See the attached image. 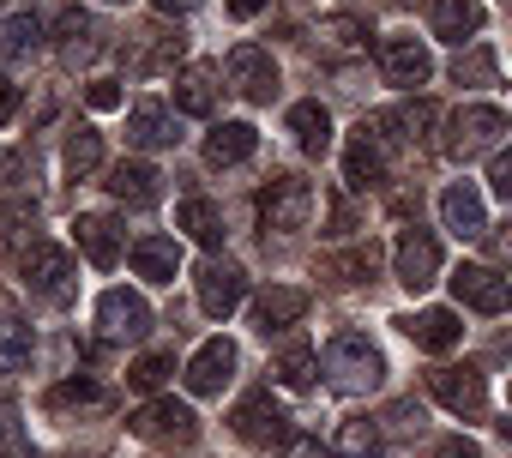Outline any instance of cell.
I'll list each match as a JSON object with an SVG mask.
<instances>
[{"mask_svg": "<svg viewBox=\"0 0 512 458\" xmlns=\"http://www.w3.org/2000/svg\"><path fill=\"white\" fill-rule=\"evenodd\" d=\"M428 73H434L428 43H416V37H386V43H380V79H386V85L416 91V85H428Z\"/></svg>", "mask_w": 512, "mask_h": 458, "instance_id": "7", "label": "cell"}, {"mask_svg": "<svg viewBox=\"0 0 512 458\" xmlns=\"http://www.w3.org/2000/svg\"><path fill=\"white\" fill-rule=\"evenodd\" d=\"M127 139L145 145V151H163V145H175L181 133H175V115H169L163 103H139V109L127 115Z\"/></svg>", "mask_w": 512, "mask_h": 458, "instance_id": "23", "label": "cell"}, {"mask_svg": "<svg viewBox=\"0 0 512 458\" xmlns=\"http://www.w3.org/2000/svg\"><path fill=\"white\" fill-rule=\"evenodd\" d=\"M37 248V205H0V254H31Z\"/></svg>", "mask_w": 512, "mask_h": 458, "instance_id": "24", "label": "cell"}, {"mask_svg": "<svg viewBox=\"0 0 512 458\" xmlns=\"http://www.w3.org/2000/svg\"><path fill=\"white\" fill-rule=\"evenodd\" d=\"M398 326H404V338H410L416 350H434V356H440V350H452V344L464 338V326H458V314H452V308H422V314H404Z\"/></svg>", "mask_w": 512, "mask_h": 458, "instance_id": "16", "label": "cell"}, {"mask_svg": "<svg viewBox=\"0 0 512 458\" xmlns=\"http://www.w3.org/2000/svg\"><path fill=\"white\" fill-rule=\"evenodd\" d=\"M488 248H494V260H506V266H512V223L488 229Z\"/></svg>", "mask_w": 512, "mask_h": 458, "instance_id": "47", "label": "cell"}, {"mask_svg": "<svg viewBox=\"0 0 512 458\" xmlns=\"http://www.w3.org/2000/svg\"><path fill=\"white\" fill-rule=\"evenodd\" d=\"M428 458H482V446H470V440L458 434V440H440V446H434Z\"/></svg>", "mask_w": 512, "mask_h": 458, "instance_id": "46", "label": "cell"}, {"mask_svg": "<svg viewBox=\"0 0 512 458\" xmlns=\"http://www.w3.org/2000/svg\"><path fill=\"white\" fill-rule=\"evenodd\" d=\"M374 272H380V248L374 242H362L350 254H332L320 266V278H332V284H374Z\"/></svg>", "mask_w": 512, "mask_h": 458, "instance_id": "28", "label": "cell"}, {"mask_svg": "<svg viewBox=\"0 0 512 458\" xmlns=\"http://www.w3.org/2000/svg\"><path fill=\"white\" fill-rule=\"evenodd\" d=\"M241 296H247V272L235 260H205L199 266V308L211 320H229L241 308Z\"/></svg>", "mask_w": 512, "mask_h": 458, "instance_id": "8", "label": "cell"}, {"mask_svg": "<svg viewBox=\"0 0 512 458\" xmlns=\"http://www.w3.org/2000/svg\"><path fill=\"white\" fill-rule=\"evenodd\" d=\"M506 133H512L506 109H494V103H464V109L446 121V157L470 163V157H482L488 145H500Z\"/></svg>", "mask_w": 512, "mask_h": 458, "instance_id": "2", "label": "cell"}, {"mask_svg": "<svg viewBox=\"0 0 512 458\" xmlns=\"http://www.w3.org/2000/svg\"><path fill=\"white\" fill-rule=\"evenodd\" d=\"M338 446H344L350 458H380V428H374V422H344Z\"/></svg>", "mask_w": 512, "mask_h": 458, "instance_id": "40", "label": "cell"}, {"mask_svg": "<svg viewBox=\"0 0 512 458\" xmlns=\"http://www.w3.org/2000/svg\"><path fill=\"white\" fill-rule=\"evenodd\" d=\"M410 7H416V0H410Z\"/></svg>", "mask_w": 512, "mask_h": 458, "instance_id": "55", "label": "cell"}, {"mask_svg": "<svg viewBox=\"0 0 512 458\" xmlns=\"http://www.w3.org/2000/svg\"><path fill=\"white\" fill-rule=\"evenodd\" d=\"M392 266H398V284L404 290H428L440 278V242L428 229H404L398 248H392Z\"/></svg>", "mask_w": 512, "mask_h": 458, "instance_id": "10", "label": "cell"}, {"mask_svg": "<svg viewBox=\"0 0 512 458\" xmlns=\"http://www.w3.org/2000/svg\"><path fill=\"white\" fill-rule=\"evenodd\" d=\"M157 13H193V0H151Z\"/></svg>", "mask_w": 512, "mask_h": 458, "instance_id": "51", "label": "cell"}, {"mask_svg": "<svg viewBox=\"0 0 512 458\" xmlns=\"http://www.w3.org/2000/svg\"><path fill=\"white\" fill-rule=\"evenodd\" d=\"M109 193H115L121 205L145 211V205L163 199V175H157L151 163H115V169H109Z\"/></svg>", "mask_w": 512, "mask_h": 458, "instance_id": "18", "label": "cell"}, {"mask_svg": "<svg viewBox=\"0 0 512 458\" xmlns=\"http://www.w3.org/2000/svg\"><path fill=\"white\" fill-rule=\"evenodd\" d=\"M73 242H79V254H85L91 266H103V272L121 260V229H115V217H97V211L79 217V223H73Z\"/></svg>", "mask_w": 512, "mask_h": 458, "instance_id": "20", "label": "cell"}, {"mask_svg": "<svg viewBox=\"0 0 512 458\" xmlns=\"http://www.w3.org/2000/svg\"><path fill=\"white\" fill-rule=\"evenodd\" d=\"M175 223L187 229V236H193L199 248H217V242H223V211H217L211 199H181Z\"/></svg>", "mask_w": 512, "mask_h": 458, "instance_id": "29", "label": "cell"}, {"mask_svg": "<svg viewBox=\"0 0 512 458\" xmlns=\"http://www.w3.org/2000/svg\"><path fill=\"white\" fill-rule=\"evenodd\" d=\"M19 272H25V290H31V296H43V302H55V308L73 302V254H67V248L37 242L31 254H19Z\"/></svg>", "mask_w": 512, "mask_h": 458, "instance_id": "3", "label": "cell"}, {"mask_svg": "<svg viewBox=\"0 0 512 458\" xmlns=\"http://www.w3.org/2000/svg\"><path fill=\"white\" fill-rule=\"evenodd\" d=\"M0 458H37L31 440H25V428L13 422V404H0Z\"/></svg>", "mask_w": 512, "mask_h": 458, "instance_id": "41", "label": "cell"}, {"mask_svg": "<svg viewBox=\"0 0 512 458\" xmlns=\"http://www.w3.org/2000/svg\"><path fill=\"white\" fill-rule=\"evenodd\" d=\"M440 217H446V229H452L458 242L488 236V205H482V193H476L470 181H452V187L440 193Z\"/></svg>", "mask_w": 512, "mask_h": 458, "instance_id": "14", "label": "cell"}, {"mask_svg": "<svg viewBox=\"0 0 512 458\" xmlns=\"http://www.w3.org/2000/svg\"><path fill=\"white\" fill-rule=\"evenodd\" d=\"M169 374H175V356H169V350H157V356H139V362L127 368V386H133V392H157Z\"/></svg>", "mask_w": 512, "mask_h": 458, "instance_id": "37", "label": "cell"}, {"mask_svg": "<svg viewBox=\"0 0 512 458\" xmlns=\"http://www.w3.org/2000/svg\"><path fill=\"white\" fill-rule=\"evenodd\" d=\"M43 43V25H37V13H19V19H7L0 25V61H19V55H31Z\"/></svg>", "mask_w": 512, "mask_h": 458, "instance_id": "32", "label": "cell"}, {"mask_svg": "<svg viewBox=\"0 0 512 458\" xmlns=\"http://www.w3.org/2000/svg\"><path fill=\"white\" fill-rule=\"evenodd\" d=\"M103 7H121V0H103Z\"/></svg>", "mask_w": 512, "mask_h": 458, "instance_id": "53", "label": "cell"}, {"mask_svg": "<svg viewBox=\"0 0 512 458\" xmlns=\"http://www.w3.org/2000/svg\"><path fill=\"white\" fill-rule=\"evenodd\" d=\"M175 109L181 115H211L217 109V67H187L175 79Z\"/></svg>", "mask_w": 512, "mask_h": 458, "instance_id": "26", "label": "cell"}, {"mask_svg": "<svg viewBox=\"0 0 512 458\" xmlns=\"http://www.w3.org/2000/svg\"><path fill=\"white\" fill-rule=\"evenodd\" d=\"M25 362H31V326L0 320V374H13V368H25Z\"/></svg>", "mask_w": 512, "mask_h": 458, "instance_id": "35", "label": "cell"}, {"mask_svg": "<svg viewBox=\"0 0 512 458\" xmlns=\"http://www.w3.org/2000/svg\"><path fill=\"white\" fill-rule=\"evenodd\" d=\"M229 374H235V344H229V338H211V344H199L193 362H187V392L211 398V392L229 386Z\"/></svg>", "mask_w": 512, "mask_h": 458, "instance_id": "15", "label": "cell"}, {"mask_svg": "<svg viewBox=\"0 0 512 458\" xmlns=\"http://www.w3.org/2000/svg\"><path fill=\"white\" fill-rule=\"evenodd\" d=\"M428 392H434L452 416H470V422L488 410V380H482L476 368H434V374H428Z\"/></svg>", "mask_w": 512, "mask_h": 458, "instance_id": "9", "label": "cell"}, {"mask_svg": "<svg viewBox=\"0 0 512 458\" xmlns=\"http://www.w3.org/2000/svg\"><path fill=\"white\" fill-rule=\"evenodd\" d=\"M31 169H37V157H31V151H13L7 163H0V193H19Z\"/></svg>", "mask_w": 512, "mask_h": 458, "instance_id": "42", "label": "cell"}, {"mask_svg": "<svg viewBox=\"0 0 512 458\" xmlns=\"http://www.w3.org/2000/svg\"><path fill=\"white\" fill-rule=\"evenodd\" d=\"M49 410H109V386H97V380H61L49 392Z\"/></svg>", "mask_w": 512, "mask_h": 458, "instance_id": "31", "label": "cell"}, {"mask_svg": "<svg viewBox=\"0 0 512 458\" xmlns=\"http://www.w3.org/2000/svg\"><path fill=\"white\" fill-rule=\"evenodd\" d=\"M13 109H19V91H13L7 79H0V127H7V121H13Z\"/></svg>", "mask_w": 512, "mask_h": 458, "instance_id": "48", "label": "cell"}, {"mask_svg": "<svg viewBox=\"0 0 512 458\" xmlns=\"http://www.w3.org/2000/svg\"><path fill=\"white\" fill-rule=\"evenodd\" d=\"M482 0H440L434 7V37H446V43H464V37H476L482 31Z\"/></svg>", "mask_w": 512, "mask_h": 458, "instance_id": "25", "label": "cell"}, {"mask_svg": "<svg viewBox=\"0 0 512 458\" xmlns=\"http://www.w3.org/2000/svg\"><path fill=\"white\" fill-rule=\"evenodd\" d=\"M85 103H91L97 115H109V109H121V85H115V79H91V85H85Z\"/></svg>", "mask_w": 512, "mask_h": 458, "instance_id": "43", "label": "cell"}, {"mask_svg": "<svg viewBox=\"0 0 512 458\" xmlns=\"http://www.w3.org/2000/svg\"><path fill=\"white\" fill-rule=\"evenodd\" d=\"M314 368H320V362H314V350H308V344H290V350L278 356V380H284V386H308V380H314Z\"/></svg>", "mask_w": 512, "mask_h": 458, "instance_id": "39", "label": "cell"}, {"mask_svg": "<svg viewBox=\"0 0 512 458\" xmlns=\"http://www.w3.org/2000/svg\"><path fill=\"white\" fill-rule=\"evenodd\" d=\"M229 422H235V434H241V440H253V446H290V440H296V422H290V410H284V404H272V392L241 398Z\"/></svg>", "mask_w": 512, "mask_h": 458, "instance_id": "5", "label": "cell"}, {"mask_svg": "<svg viewBox=\"0 0 512 458\" xmlns=\"http://www.w3.org/2000/svg\"><path fill=\"white\" fill-rule=\"evenodd\" d=\"M302 458H338V452H326V446H302Z\"/></svg>", "mask_w": 512, "mask_h": 458, "instance_id": "52", "label": "cell"}, {"mask_svg": "<svg viewBox=\"0 0 512 458\" xmlns=\"http://www.w3.org/2000/svg\"><path fill=\"white\" fill-rule=\"evenodd\" d=\"M229 85L247 103H272L278 97V61L260 43H241V49H229Z\"/></svg>", "mask_w": 512, "mask_h": 458, "instance_id": "6", "label": "cell"}, {"mask_svg": "<svg viewBox=\"0 0 512 458\" xmlns=\"http://www.w3.org/2000/svg\"><path fill=\"white\" fill-rule=\"evenodd\" d=\"M127 428H133L139 440H193V434H199V416H193L187 404H175V398H157V404H145L139 416H127Z\"/></svg>", "mask_w": 512, "mask_h": 458, "instance_id": "13", "label": "cell"}, {"mask_svg": "<svg viewBox=\"0 0 512 458\" xmlns=\"http://www.w3.org/2000/svg\"><path fill=\"white\" fill-rule=\"evenodd\" d=\"M260 7H266V0H229V13H235V19H253Z\"/></svg>", "mask_w": 512, "mask_h": 458, "instance_id": "50", "label": "cell"}, {"mask_svg": "<svg viewBox=\"0 0 512 458\" xmlns=\"http://www.w3.org/2000/svg\"><path fill=\"white\" fill-rule=\"evenodd\" d=\"M308 211H314V187H308L302 175H272V181L260 187V223H266V229H278V236L302 229V223H308Z\"/></svg>", "mask_w": 512, "mask_h": 458, "instance_id": "4", "label": "cell"}, {"mask_svg": "<svg viewBox=\"0 0 512 458\" xmlns=\"http://www.w3.org/2000/svg\"><path fill=\"white\" fill-rule=\"evenodd\" d=\"M97 326H103V338L133 344V338L151 332V308H145V296H133V290H103V302H97Z\"/></svg>", "mask_w": 512, "mask_h": 458, "instance_id": "11", "label": "cell"}, {"mask_svg": "<svg viewBox=\"0 0 512 458\" xmlns=\"http://www.w3.org/2000/svg\"><path fill=\"white\" fill-rule=\"evenodd\" d=\"M326 31H332V37H338V43H356V37H362V25H356V19H332V25H326Z\"/></svg>", "mask_w": 512, "mask_h": 458, "instance_id": "49", "label": "cell"}, {"mask_svg": "<svg viewBox=\"0 0 512 458\" xmlns=\"http://www.w3.org/2000/svg\"><path fill=\"white\" fill-rule=\"evenodd\" d=\"M253 145H260V133H253L247 121H223V127H211V139H205V163H217V169L247 163Z\"/></svg>", "mask_w": 512, "mask_h": 458, "instance_id": "22", "label": "cell"}, {"mask_svg": "<svg viewBox=\"0 0 512 458\" xmlns=\"http://www.w3.org/2000/svg\"><path fill=\"white\" fill-rule=\"evenodd\" d=\"M103 163V139H97V127H73L67 133V169L73 175H91Z\"/></svg>", "mask_w": 512, "mask_h": 458, "instance_id": "34", "label": "cell"}, {"mask_svg": "<svg viewBox=\"0 0 512 458\" xmlns=\"http://www.w3.org/2000/svg\"><path fill=\"white\" fill-rule=\"evenodd\" d=\"M97 37H103V31H97L91 19H79V13H67V19H61V55H67V61H91V55L103 49Z\"/></svg>", "mask_w": 512, "mask_h": 458, "instance_id": "33", "label": "cell"}, {"mask_svg": "<svg viewBox=\"0 0 512 458\" xmlns=\"http://www.w3.org/2000/svg\"><path fill=\"white\" fill-rule=\"evenodd\" d=\"M290 133H296V145H302L308 157H326V151H332V115H326L320 103H296V109H290Z\"/></svg>", "mask_w": 512, "mask_h": 458, "instance_id": "27", "label": "cell"}, {"mask_svg": "<svg viewBox=\"0 0 512 458\" xmlns=\"http://www.w3.org/2000/svg\"><path fill=\"white\" fill-rule=\"evenodd\" d=\"M380 374H386V362H380V350H374L362 332H338V338L326 344V380H332L338 392H374Z\"/></svg>", "mask_w": 512, "mask_h": 458, "instance_id": "1", "label": "cell"}, {"mask_svg": "<svg viewBox=\"0 0 512 458\" xmlns=\"http://www.w3.org/2000/svg\"><path fill=\"white\" fill-rule=\"evenodd\" d=\"M452 79H458V85H494V79H500L494 49H470V55H458V61H452Z\"/></svg>", "mask_w": 512, "mask_h": 458, "instance_id": "36", "label": "cell"}, {"mask_svg": "<svg viewBox=\"0 0 512 458\" xmlns=\"http://www.w3.org/2000/svg\"><path fill=\"white\" fill-rule=\"evenodd\" d=\"M344 181L350 187H380L386 181V151H380V133L362 121L356 127V139H350V151H344Z\"/></svg>", "mask_w": 512, "mask_h": 458, "instance_id": "17", "label": "cell"}, {"mask_svg": "<svg viewBox=\"0 0 512 458\" xmlns=\"http://www.w3.org/2000/svg\"><path fill=\"white\" fill-rule=\"evenodd\" d=\"M302 314H308V290H296V284H272L260 302H253V326H260V332H284Z\"/></svg>", "mask_w": 512, "mask_h": 458, "instance_id": "19", "label": "cell"}, {"mask_svg": "<svg viewBox=\"0 0 512 458\" xmlns=\"http://www.w3.org/2000/svg\"><path fill=\"white\" fill-rule=\"evenodd\" d=\"M0 7H7V0H0Z\"/></svg>", "mask_w": 512, "mask_h": 458, "instance_id": "54", "label": "cell"}, {"mask_svg": "<svg viewBox=\"0 0 512 458\" xmlns=\"http://www.w3.org/2000/svg\"><path fill=\"white\" fill-rule=\"evenodd\" d=\"M133 272L151 278V284H175V272H181L175 236H139V242H133Z\"/></svg>", "mask_w": 512, "mask_h": 458, "instance_id": "21", "label": "cell"}, {"mask_svg": "<svg viewBox=\"0 0 512 458\" xmlns=\"http://www.w3.org/2000/svg\"><path fill=\"white\" fill-rule=\"evenodd\" d=\"M452 296H458L464 308H476V314H506V308H512V284L494 278L488 266H458V272H452Z\"/></svg>", "mask_w": 512, "mask_h": 458, "instance_id": "12", "label": "cell"}, {"mask_svg": "<svg viewBox=\"0 0 512 458\" xmlns=\"http://www.w3.org/2000/svg\"><path fill=\"white\" fill-rule=\"evenodd\" d=\"M488 187H494L500 199H512V151H500V157L488 163Z\"/></svg>", "mask_w": 512, "mask_h": 458, "instance_id": "44", "label": "cell"}, {"mask_svg": "<svg viewBox=\"0 0 512 458\" xmlns=\"http://www.w3.org/2000/svg\"><path fill=\"white\" fill-rule=\"evenodd\" d=\"M175 55H181V37H169V31H139L133 73H163V67H175Z\"/></svg>", "mask_w": 512, "mask_h": 458, "instance_id": "30", "label": "cell"}, {"mask_svg": "<svg viewBox=\"0 0 512 458\" xmlns=\"http://www.w3.org/2000/svg\"><path fill=\"white\" fill-rule=\"evenodd\" d=\"M386 422H392V428H422V404H410V398H404V404H392V410H386Z\"/></svg>", "mask_w": 512, "mask_h": 458, "instance_id": "45", "label": "cell"}, {"mask_svg": "<svg viewBox=\"0 0 512 458\" xmlns=\"http://www.w3.org/2000/svg\"><path fill=\"white\" fill-rule=\"evenodd\" d=\"M392 127H404L398 139L404 145H428V127H434V103H410V109H398V115H386Z\"/></svg>", "mask_w": 512, "mask_h": 458, "instance_id": "38", "label": "cell"}]
</instances>
